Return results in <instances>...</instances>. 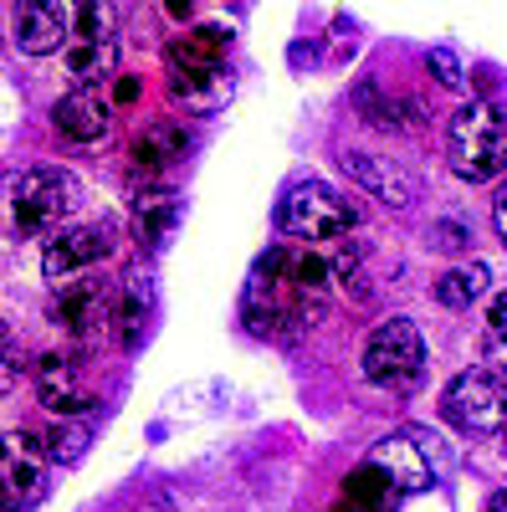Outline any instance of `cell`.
Wrapping results in <instances>:
<instances>
[{"label":"cell","mask_w":507,"mask_h":512,"mask_svg":"<svg viewBox=\"0 0 507 512\" xmlns=\"http://www.w3.org/2000/svg\"><path fill=\"white\" fill-rule=\"evenodd\" d=\"M446 159L467 185L507 175V108L492 98L467 103L446 128Z\"/></svg>","instance_id":"4"},{"label":"cell","mask_w":507,"mask_h":512,"mask_svg":"<svg viewBox=\"0 0 507 512\" xmlns=\"http://www.w3.org/2000/svg\"><path fill=\"white\" fill-rule=\"evenodd\" d=\"M482 354H487V369L502 379V374H507V292H497V297H492L487 333H482Z\"/></svg>","instance_id":"24"},{"label":"cell","mask_w":507,"mask_h":512,"mask_svg":"<svg viewBox=\"0 0 507 512\" xmlns=\"http://www.w3.org/2000/svg\"><path fill=\"white\" fill-rule=\"evenodd\" d=\"M36 395L47 410L57 415H82L93 410V395H88V369H82L77 354H47L36 364Z\"/></svg>","instance_id":"15"},{"label":"cell","mask_w":507,"mask_h":512,"mask_svg":"<svg viewBox=\"0 0 507 512\" xmlns=\"http://www.w3.org/2000/svg\"><path fill=\"white\" fill-rule=\"evenodd\" d=\"M359 369L374 390H390V395H405L420 384L426 374V338H420V323L415 318H390L369 333V344L359 354Z\"/></svg>","instance_id":"5"},{"label":"cell","mask_w":507,"mask_h":512,"mask_svg":"<svg viewBox=\"0 0 507 512\" xmlns=\"http://www.w3.org/2000/svg\"><path fill=\"white\" fill-rule=\"evenodd\" d=\"M180 216H185L180 195L159 185V190H144V195L134 200V210H129V231H134V241H139L144 251H159L169 236H175Z\"/></svg>","instance_id":"17"},{"label":"cell","mask_w":507,"mask_h":512,"mask_svg":"<svg viewBox=\"0 0 507 512\" xmlns=\"http://www.w3.org/2000/svg\"><path fill=\"white\" fill-rule=\"evenodd\" d=\"M487 287H492V272H487L482 262L451 267V272H441V277H436V303H441V308H451V313H461V308L482 303Z\"/></svg>","instance_id":"22"},{"label":"cell","mask_w":507,"mask_h":512,"mask_svg":"<svg viewBox=\"0 0 507 512\" xmlns=\"http://www.w3.org/2000/svg\"><path fill=\"white\" fill-rule=\"evenodd\" d=\"M113 98H118V103H134V98H139V77H118Z\"/></svg>","instance_id":"30"},{"label":"cell","mask_w":507,"mask_h":512,"mask_svg":"<svg viewBox=\"0 0 507 512\" xmlns=\"http://www.w3.org/2000/svg\"><path fill=\"white\" fill-rule=\"evenodd\" d=\"M11 36H16V47L26 57H52L67 41V16L52 6V0H21L16 16H11Z\"/></svg>","instance_id":"16"},{"label":"cell","mask_w":507,"mask_h":512,"mask_svg":"<svg viewBox=\"0 0 507 512\" xmlns=\"http://www.w3.org/2000/svg\"><path fill=\"white\" fill-rule=\"evenodd\" d=\"M492 226H497V236H502V246H507V180H502L497 195H492Z\"/></svg>","instance_id":"29"},{"label":"cell","mask_w":507,"mask_h":512,"mask_svg":"<svg viewBox=\"0 0 507 512\" xmlns=\"http://www.w3.org/2000/svg\"><path fill=\"white\" fill-rule=\"evenodd\" d=\"M0 349H11V323L0 318Z\"/></svg>","instance_id":"31"},{"label":"cell","mask_w":507,"mask_h":512,"mask_svg":"<svg viewBox=\"0 0 507 512\" xmlns=\"http://www.w3.org/2000/svg\"><path fill=\"white\" fill-rule=\"evenodd\" d=\"M82 451H88V431H82V425H62V431L47 436V456L52 461H77Z\"/></svg>","instance_id":"26"},{"label":"cell","mask_w":507,"mask_h":512,"mask_svg":"<svg viewBox=\"0 0 507 512\" xmlns=\"http://www.w3.org/2000/svg\"><path fill=\"white\" fill-rule=\"evenodd\" d=\"M426 67L436 72V82H441V88H461V62H456V52L436 47V52L426 57Z\"/></svg>","instance_id":"28"},{"label":"cell","mask_w":507,"mask_h":512,"mask_svg":"<svg viewBox=\"0 0 507 512\" xmlns=\"http://www.w3.org/2000/svg\"><path fill=\"white\" fill-rule=\"evenodd\" d=\"M502 436H507V431H502ZM502 446H507V441H502Z\"/></svg>","instance_id":"34"},{"label":"cell","mask_w":507,"mask_h":512,"mask_svg":"<svg viewBox=\"0 0 507 512\" xmlns=\"http://www.w3.org/2000/svg\"><path fill=\"white\" fill-rule=\"evenodd\" d=\"M57 323L77 338V344H98L108 333V282L103 277H72L52 297Z\"/></svg>","instance_id":"11"},{"label":"cell","mask_w":507,"mask_h":512,"mask_svg":"<svg viewBox=\"0 0 507 512\" xmlns=\"http://www.w3.org/2000/svg\"><path fill=\"white\" fill-rule=\"evenodd\" d=\"M492 512H507V492H497V497H492Z\"/></svg>","instance_id":"32"},{"label":"cell","mask_w":507,"mask_h":512,"mask_svg":"<svg viewBox=\"0 0 507 512\" xmlns=\"http://www.w3.org/2000/svg\"><path fill=\"white\" fill-rule=\"evenodd\" d=\"M164 62H169V72H216V67H231L226 62V31L221 26L185 31V36H175L164 47Z\"/></svg>","instance_id":"19"},{"label":"cell","mask_w":507,"mask_h":512,"mask_svg":"<svg viewBox=\"0 0 507 512\" xmlns=\"http://www.w3.org/2000/svg\"><path fill=\"white\" fill-rule=\"evenodd\" d=\"M77 36H93V41L113 36V41H118V11L103 6V0H93V6H77Z\"/></svg>","instance_id":"25"},{"label":"cell","mask_w":507,"mask_h":512,"mask_svg":"<svg viewBox=\"0 0 507 512\" xmlns=\"http://www.w3.org/2000/svg\"><path fill=\"white\" fill-rule=\"evenodd\" d=\"M195 154V134L185 123H169V118H149L134 128V144H129V169L139 180L149 175H164V169H175Z\"/></svg>","instance_id":"12"},{"label":"cell","mask_w":507,"mask_h":512,"mask_svg":"<svg viewBox=\"0 0 507 512\" xmlns=\"http://www.w3.org/2000/svg\"><path fill=\"white\" fill-rule=\"evenodd\" d=\"M354 108H359L374 128H385V134H415L420 118H426V108H420L415 98H385L374 82L354 88Z\"/></svg>","instance_id":"20"},{"label":"cell","mask_w":507,"mask_h":512,"mask_svg":"<svg viewBox=\"0 0 507 512\" xmlns=\"http://www.w3.org/2000/svg\"><path fill=\"white\" fill-rule=\"evenodd\" d=\"M6 379H11V374H6V369H0V384H6Z\"/></svg>","instance_id":"33"},{"label":"cell","mask_w":507,"mask_h":512,"mask_svg":"<svg viewBox=\"0 0 507 512\" xmlns=\"http://www.w3.org/2000/svg\"><path fill=\"white\" fill-rule=\"evenodd\" d=\"M118 251V226L113 221H77L67 231H57L41 246V272L52 282H72V277H93L98 262Z\"/></svg>","instance_id":"8"},{"label":"cell","mask_w":507,"mask_h":512,"mask_svg":"<svg viewBox=\"0 0 507 512\" xmlns=\"http://www.w3.org/2000/svg\"><path fill=\"white\" fill-rule=\"evenodd\" d=\"M441 410L467 436H502L507 431V384L487 369H467L446 384Z\"/></svg>","instance_id":"7"},{"label":"cell","mask_w":507,"mask_h":512,"mask_svg":"<svg viewBox=\"0 0 507 512\" xmlns=\"http://www.w3.org/2000/svg\"><path fill=\"white\" fill-rule=\"evenodd\" d=\"M277 226L292 241H313V246L359 241L364 205L354 195H344V190H333L328 180H298L277 205Z\"/></svg>","instance_id":"3"},{"label":"cell","mask_w":507,"mask_h":512,"mask_svg":"<svg viewBox=\"0 0 507 512\" xmlns=\"http://www.w3.org/2000/svg\"><path fill=\"white\" fill-rule=\"evenodd\" d=\"M154 272L149 262H129L118 282H108V338L118 349H139L154 328Z\"/></svg>","instance_id":"9"},{"label":"cell","mask_w":507,"mask_h":512,"mask_svg":"<svg viewBox=\"0 0 507 512\" xmlns=\"http://www.w3.org/2000/svg\"><path fill=\"white\" fill-rule=\"evenodd\" d=\"M395 507H400V492L374 466H359L344 482V497H338V512H395Z\"/></svg>","instance_id":"21"},{"label":"cell","mask_w":507,"mask_h":512,"mask_svg":"<svg viewBox=\"0 0 507 512\" xmlns=\"http://www.w3.org/2000/svg\"><path fill=\"white\" fill-rule=\"evenodd\" d=\"M52 456L47 436L31 431H0V512H26L47 497Z\"/></svg>","instance_id":"6"},{"label":"cell","mask_w":507,"mask_h":512,"mask_svg":"<svg viewBox=\"0 0 507 512\" xmlns=\"http://www.w3.org/2000/svg\"><path fill=\"white\" fill-rule=\"evenodd\" d=\"M113 62H118V41H113V36H103V41L77 36L72 47H67V72L82 82V88H93L98 77H108V72H113Z\"/></svg>","instance_id":"23"},{"label":"cell","mask_w":507,"mask_h":512,"mask_svg":"<svg viewBox=\"0 0 507 512\" xmlns=\"http://www.w3.org/2000/svg\"><path fill=\"white\" fill-rule=\"evenodd\" d=\"M52 128H57V139L72 144V149H98L113 134V113H108V103L93 88H72L52 108Z\"/></svg>","instance_id":"14"},{"label":"cell","mask_w":507,"mask_h":512,"mask_svg":"<svg viewBox=\"0 0 507 512\" xmlns=\"http://www.w3.org/2000/svg\"><path fill=\"white\" fill-rule=\"evenodd\" d=\"M431 246L436 251H467L472 236H467V226H461V221H436L431 226Z\"/></svg>","instance_id":"27"},{"label":"cell","mask_w":507,"mask_h":512,"mask_svg":"<svg viewBox=\"0 0 507 512\" xmlns=\"http://www.w3.org/2000/svg\"><path fill=\"white\" fill-rule=\"evenodd\" d=\"M236 93V67H216V72H169V98L185 113H221Z\"/></svg>","instance_id":"18"},{"label":"cell","mask_w":507,"mask_h":512,"mask_svg":"<svg viewBox=\"0 0 507 512\" xmlns=\"http://www.w3.org/2000/svg\"><path fill=\"white\" fill-rule=\"evenodd\" d=\"M436 446L420 436V431H400V436H385L374 451H369V466L379 477H385L400 497H410V492H426L431 482H436V456H431Z\"/></svg>","instance_id":"10"},{"label":"cell","mask_w":507,"mask_h":512,"mask_svg":"<svg viewBox=\"0 0 507 512\" xmlns=\"http://www.w3.org/2000/svg\"><path fill=\"white\" fill-rule=\"evenodd\" d=\"M344 175H349L359 190H369L379 205H395V210H405V205L420 195V185H415V175H410V164H400V159H390V154L344 149Z\"/></svg>","instance_id":"13"},{"label":"cell","mask_w":507,"mask_h":512,"mask_svg":"<svg viewBox=\"0 0 507 512\" xmlns=\"http://www.w3.org/2000/svg\"><path fill=\"white\" fill-rule=\"evenodd\" d=\"M333 287L323 246H272L246 282V328L257 338H298L328 313Z\"/></svg>","instance_id":"1"},{"label":"cell","mask_w":507,"mask_h":512,"mask_svg":"<svg viewBox=\"0 0 507 512\" xmlns=\"http://www.w3.org/2000/svg\"><path fill=\"white\" fill-rule=\"evenodd\" d=\"M82 210V180L67 175L62 164H31L11 180V195H6V216H11V231L36 241V236H57L67 231V221Z\"/></svg>","instance_id":"2"}]
</instances>
